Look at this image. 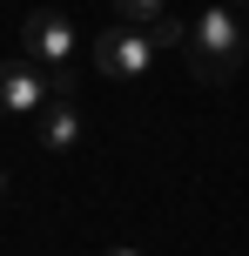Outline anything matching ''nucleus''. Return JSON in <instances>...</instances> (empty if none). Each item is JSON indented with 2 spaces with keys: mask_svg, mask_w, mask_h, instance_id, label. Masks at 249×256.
Listing matches in <instances>:
<instances>
[{
  "mask_svg": "<svg viewBox=\"0 0 249 256\" xmlns=\"http://www.w3.org/2000/svg\"><path fill=\"white\" fill-rule=\"evenodd\" d=\"M243 61V20L229 7H202L189 20V40H182V68L202 81V88H223Z\"/></svg>",
  "mask_w": 249,
  "mask_h": 256,
  "instance_id": "f257e3e1",
  "label": "nucleus"
},
{
  "mask_svg": "<svg viewBox=\"0 0 249 256\" xmlns=\"http://www.w3.org/2000/svg\"><path fill=\"white\" fill-rule=\"evenodd\" d=\"M155 34L148 27H128V20H115L108 34H94V68H101L108 81H142L148 68H155Z\"/></svg>",
  "mask_w": 249,
  "mask_h": 256,
  "instance_id": "f03ea898",
  "label": "nucleus"
},
{
  "mask_svg": "<svg viewBox=\"0 0 249 256\" xmlns=\"http://www.w3.org/2000/svg\"><path fill=\"white\" fill-rule=\"evenodd\" d=\"M20 61L40 68V74H61V68L74 61V27H67L54 7L27 14V20H20Z\"/></svg>",
  "mask_w": 249,
  "mask_h": 256,
  "instance_id": "7ed1b4c3",
  "label": "nucleus"
},
{
  "mask_svg": "<svg viewBox=\"0 0 249 256\" xmlns=\"http://www.w3.org/2000/svg\"><path fill=\"white\" fill-rule=\"evenodd\" d=\"M47 102H54V81L40 74V68H27V61H0V115L34 122Z\"/></svg>",
  "mask_w": 249,
  "mask_h": 256,
  "instance_id": "20e7f679",
  "label": "nucleus"
},
{
  "mask_svg": "<svg viewBox=\"0 0 249 256\" xmlns=\"http://www.w3.org/2000/svg\"><path fill=\"white\" fill-rule=\"evenodd\" d=\"M34 142H40L47 155H67V148L81 142V108H74V102H47V108L34 115Z\"/></svg>",
  "mask_w": 249,
  "mask_h": 256,
  "instance_id": "39448f33",
  "label": "nucleus"
},
{
  "mask_svg": "<svg viewBox=\"0 0 249 256\" xmlns=\"http://www.w3.org/2000/svg\"><path fill=\"white\" fill-rule=\"evenodd\" d=\"M115 14H121L128 27H155L162 14H169V0H115Z\"/></svg>",
  "mask_w": 249,
  "mask_h": 256,
  "instance_id": "423d86ee",
  "label": "nucleus"
},
{
  "mask_svg": "<svg viewBox=\"0 0 249 256\" xmlns=\"http://www.w3.org/2000/svg\"><path fill=\"white\" fill-rule=\"evenodd\" d=\"M148 34H155V48H175V54H182V40H189V20H175V14H162V20L148 27Z\"/></svg>",
  "mask_w": 249,
  "mask_h": 256,
  "instance_id": "0eeeda50",
  "label": "nucleus"
},
{
  "mask_svg": "<svg viewBox=\"0 0 249 256\" xmlns=\"http://www.w3.org/2000/svg\"><path fill=\"white\" fill-rule=\"evenodd\" d=\"M101 256H142V250H101Z\"/></svg>",
  "mask_w": 249,
  "mask_h": 256,
  "instance_id": "6e6552de",
  "label": "nucleus"
},
{
  "mask_svg": "<svg viewBox=\"0 0 249 256\" xmlns=\"http://www.w3.org/2000/svg\"><path fill=\"white\" fill-rule=\"evenodd\" d=\"M0 202H7V168H0Z\"/></svg>",
  "mask_w": 249,
  "mask_h": 256,
  "instance_id": "1a4fd4ad",
  "label": "nucleus"
},
{
  "mask_svg": "<svg viewBox=\"0 0 249 256\" xmlns=\"http://www.w3.org/2000/svg\"><path fill=\"white\" fill-rule=\"evenodd\" d=\"M236 7H243V0H236Z\"/></svg>",
  "mask_w": 249,
  "mask_h": 256,
  "instance_id": "9d476101",
  "label": "nucleus"
}]
</instances>
